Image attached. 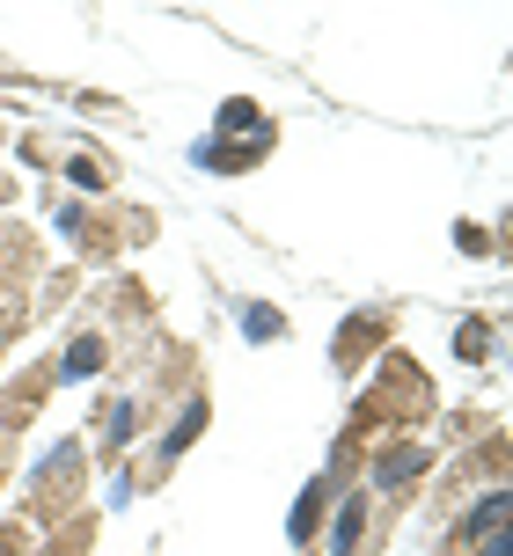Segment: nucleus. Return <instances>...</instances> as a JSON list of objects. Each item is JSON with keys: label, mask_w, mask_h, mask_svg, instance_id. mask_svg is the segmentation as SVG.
Masks as SVG:
<instances>
[{"label": "nucleus", "mask_w": 513, "mask_h": 556, "mask_svg": "<svg viewBox=\"0 0 513 556\" xmlns=\"http://www.w3.org/2000/svg\"><path fill=\"white\" fill-rule=\"evenodd\" d=\"M96 359H103V344H96V337H82V344L66 352V366H59V374H66V381H88V374H96Z\"/></svg>", "instance_id": "nucleus-1"}, {"label": "nucleus", "mask_w": 513, "mask_h": 556, "mask_svg": "<svg viewBox=\"0 0 513 556\" xmlns=\"http://www.w3.org/2000/svg\"><path fill=\"white\" fill-rule=\"evenodd\" d=\"M360 520H367V513H360V505H345V513H338V520H330V549H352V542H360Z\"/></svg>", "instance_id": "nucleus-2"}, {"label": "nucleus", "mask_w": 513, "mask_h": 556, "mask_svg": "<svg viewBox=\"0 0 513 556\" xmlns=\"http://www.w3.org/2000/svg\"><path fill=\"white\" fill-rule=\"evenodd\" d=\"M499 520H506V491H491V498L477 505V513H470V528H462V534H491Z\"/></svg>", "instance_id": "nucleus-3"}, {"label": "nucleus", "mask_w": 513, "mask_h": 556, "mask_svg": "<svg viewBox=\"0 0 513 556\" xmlns=\"http://www.w3.org/2000/svg\"><path fill=\"white\" fill-rule=\"evenodd\" d=\"M411 469H418V454H389V462H381V483H403Z\"/></svg>", "instance_id": "nucleus-4"}, {"label": "nucleus", "mask_w": 513, "mask_h": 556, "mask_svg": "<svg viewBox=\"0 0 513 556\" xmlns=\"http://www.w3.org/2000/svg\"><path fill=\"white\" fill-rule=\"evenodd\" d=\"M315 505H323V491H309V498H301V513H293V534H309V528H315Z\"/></svg>", "instance_id": "nucleus-5"}, {"label": "nucleus", "mask_w": 513, "mask_h": 556, "mask_svg": "<svg viewBox=\"0 0 513 556\" xmlns=\"http://www.w3.org/2000/svg\"><path fill=\"white\" fill-rule=\"evenodd\" d=\"M485 556H506V534H485Z\"/></svg>", "instance_id": "nucleus-6"}]
</instances>
